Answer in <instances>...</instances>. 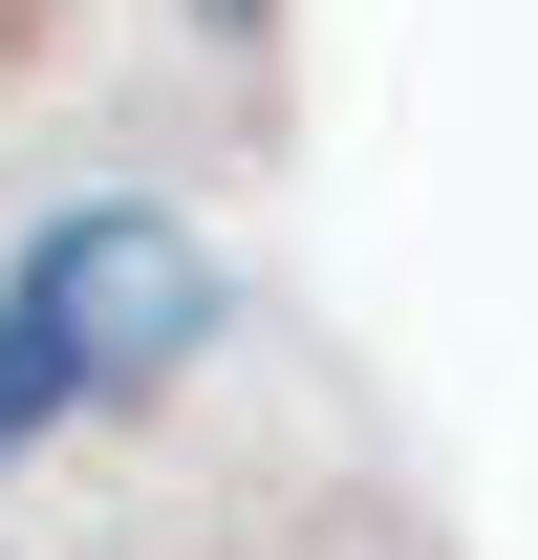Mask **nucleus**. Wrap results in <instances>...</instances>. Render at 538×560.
Returning <instances> with one entry per match:
<instances>
[{
	"instance_id": "nucleus-1",
	"label": "nucleus",
	"mask_w": 538,
	"mask_h": 560,
	"mask_svg": "<svg viewBox=\"0 0 538 560\" xmlns=\"http://www.w3.org/2000/svg\"><path fill=\"white\" fill-rule=\"evenodd\" d=\"M195 324H215L195 215H151V195H66L22 259H0V453H44L86 388H151Z\"/></svg>"
},
{
	"instance_id": "nucleus-2",
	"label": "nucleus",
	"mask_w": 538,
	"mask_h": 560,
	"mask_svg": "<svg viewBox=\"0 0 538 560\" xmlns=\"http://www.w3.org/2000/svg\"><path fill=\"white\" fill-rule=\"evenodd\" d=\"M215 22H259V0H215Z\"/></svg>"
}]
</instances>
